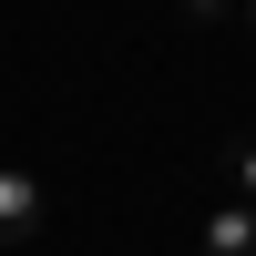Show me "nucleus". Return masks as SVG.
<instances>
[{"instance_id": "nucleus-1", "label": "nucleus", "mask_w": 256, "mask_h": 256, "mask_svg": "<svg viewBox=\"0 0 256 256\" xmlns=\"http://www.w3.org/2000/svg\"><path fill=\"white\" fill-rule=\"evenodd\" d=\"M41 216H52V195H41L31 164H0V246H31Z\"/></svg>"}, {"instance_id": "nucleus-2", "label": "nucleus", "mask_w": 256, "mask_h": 256, "mask_svg": "<svg viewBox=\"0 0 256 256\" xmlns=\"http://www.w3.org/2000/svg\"><path fill=\"white\" fill-rule=\"evenodd\" d=\"M195 256H256V205H216L195 226Z\"/></svg>"}, {"instance_id": "nucleus-5", "label": "nucleus", "mask_w": 256, "mask_h": 256, "mask_svg": "<svg viewBox=\"0 0 256 256\" xmlns=\"http://www.w3.org/2000/svg\"><path fill=\"white\" fill-rule=\"evenodd\" d=\"M246 31H256V0H246Z\"/></svg>"}, {"instance_id": "nucleus-4", "label": "nucleus", "mask_w": 256, "mask_h": 256, "mask_svg": "<svg viewBox=\"0 0 256 256\" xmlns=\"http://www.w3.org/2000/svg\"><path fill=\"white\" fill-rule=\"evenodd\" d=\"M184 20H205V31H216V20H236V0H184Z\"/></svg>"}, {"instance_id": "nucleus-3", "label": "nucleus", "mask_w": 256, "mask_h": 256, "mask_svg": "<svg viewBox=\"0 0 256 256\" xmlns=\"http://www.w3.org/2000/svg\"><path fill=\"white\" fill-rule=\"evenodd\" d=\"M226 184H236V205H256V144H226Z\"/></svg>"}]
</instances>
